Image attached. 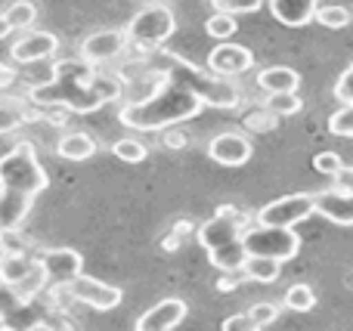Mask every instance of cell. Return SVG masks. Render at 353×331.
Listing matches in <instances>:
<instances>
[{
  "mask_svg": "<svg viewBox=\"0 0 353 331\" xmlns=\"http://www.w3.org/2000/svg\"><path fill=\"white\" fill-rule=\"evenodd\" d=\"M329 130L335 136H344V140H350V136H353V103L350 105H341V109H338L335 115L329 118Z\"/></svg>",
  "mask_w": 353,
  "mask_h": 331,
  "instance_id": "obj_31",
  "label": "cell"
},
{
  "mask_svg": "<svg viewBox=\"0 0 353 331\" xmlns=\"http://www.w3.org/2000/svg\"><path fill=\"white\" fill-rule=\"evenodd\" d=\"M267 0H211L217 12H230V16H245V12H257Z\"/></svg>",
  "mask_w": 353,
  "mask_h": 331,
  "instance_id": "obj_30",
  "label": "cell"
},
{
  "mask_svg": "<svg viewBox=\"0 0 353 331\" xmlns=\"http://www.w3.org/2000/svg\"><path fill=\"white\" fill-rule=\"evenodd\" d=\"M335 99L341 105H350L353 103V65H347V72L338 78V84H335Z\"/></svg>",
  "mask_w": 353,
  "mask_h": 331,
  "instance_id": "obj_34",
  "label": "cell"
},
{
  "mask_svg": "<svg viewBox=\"0 0 353 331\" xmlns=\"http://www.w3.org/2000/svg\"><path fill=\"white\" fill-rule=\"evenodd\" d=\"M189 313V303L180 297H165L155 307H149L146 313L137 319V331H171L176 328Z\"/></svg>",
  "mask_w": 353,
  "mask_h": 331,
  "instance_id": "obj_15",
  "label": "cell"
},
{
  "mask_svg": "<svg viewBox=\"0 0 353 331\" xmlns=\"http://www.w3.org/2000/svg\"><path fill=\"white\" fill-rule=\"evenodd\" d=\"M319 0H270V12L276 22L288 25V28H304L316 16Z\"/></svg>",
  "mask_w": 353,
  "mask_h": 331,
  "instance_id": "obj_16",
  "label": "cell"
},
{
  "mask_svg": "<svg viewBox=\"0 0 353 331\" xmlns=\"http://www.w3.org/2000/svg\"><path fill=\"white\" fill-rule=\"evenodd\" d=\"M128 41L140 50H159L176 31V16L168 3H143V10L128 22Z\"/></svg>",
  "mask_w": 353,
  "mask_h": 331,
  "instance_id": "obj_5",
  "label": "cell"
},
{
  "mask_svg": "<svg viewBox=\"0 0 353 331\" xmlns=\"http://www.w3.org/2000/svg\"><path fill=\"white\" fill-rule=\"evenodd\" d=\"M263 109L273 111L276 118H292V115H298V111L304 109V99L298 96V90H292V93H267Z\"/></svg>",
  "mask_w": 353,
  "mask_h": 331,
  "instance_id": "obj_24",
  "label": "cell"
},
{
  "mask_svg": "<svg viewBox=\"0 0 353 331\" xmlns=\"http://www.w3.org/2000/svg\"><path fill=\"white\" fill-rule=\"evenodd\" d=\"M6 34H12V28H10V22L3 19V12H0V41H3Z\"/></svg>",
  "mask_w": 353,
  "mask_h": 331,
  "instance_id": "obj_39",
  "label": "cell"
},
{
  "mask_svg": "<svg viewBox=\"0 0 353 331\" xmlns=\"http://www.w3.org/2000/svg\"><path fill=\"white\" fill-rule=\"evenodd\" d=\"M34 195L16 189H0V229H16L28 217Z\"/></svg>",
  "mask_w": 353,
  "mask_h": 331,
  "instance_id": "obj_17",
  "label": "cell"
},
{
  "mask_svg": "<svg viewBox=\"0 0 353 331\" xmlns=\"http://www.w3.org/2000/svg\"><path fill=\"white\" fill-rule=\"evenodd\" d=\"M208 155L223 167H242L254 155V142L242 130H226V134H217L208 142Z\"/></svg>",
  "mask_w": 353,
  "mask_h": 331,
  "instance_id": "obj_12",
  "label": "cell"
},
{
  "mask_svg": "<svg viewBox=\"0 0 353 331\" xmlns=\"http://www.w3.org/2000/svg\"><path fill=\"white\" fill-rule=\"evenodd\" d=\"M140 3H155V0H140Z\"/></svg>",
  "mask_w": 353,
  "mask_h": 331,
  "instance_id": "obj_41",
  "label": "cell"
},
{
  "mask_svg": "<svg viewBox=\"0 0 353 331\" xmlns=\"http://www.w3.org/2000/svg\"><path fill=\"white\" fill-rule=\"evenodd\" d=\"M257 87L263 93H292L301 87V74L288 65H270L257 74Z\"/></svg>",
  "mask_w": 353,
  "mask_h": 331,
  "instance_id": "obj_20",
  "label": "cell"
},
{
  "mask_svg": "<svg viewBox=\"0 0 353 331\" xmlns=\"http://www.w3.org/2000/svg\"><path fill=\"white\" fill-rule=\"evenodd\" d=\"M165 78L149 96L128 103L118 118L130 130H165L171 124H183L195 118L205 105L211 109H236L242 93L236 78H223L214 72L189 65V62L168 56Z\"/></svg>",
  "mask_w": 353,
  "mask_h": 331,
  "instance_id": "obj_1",
  "label": "cell"
},
{
  "mask_svg": "<svg viewBox=\"0 0 353 331\" xmlns=\"http://www.w3.org/2000/svg\"><path fill=\"white\" fill-rule=\"evenodd\" d=\"M65 288H68V295H72V301L99 310V313L115 310L124 297L121 288H115V285H109V282H99V279H93V276H84V273H78L72 282H65Z\"/></svg>",
  "mask_w": 353,
  "mask_h": 331,
  "instance_id": "obj_9",
  "label": "cell"
},
{
  "mask_svg": "<svg viewBox=\"0 0 353 331\" xmlns=\"http://www.w3.org/2000/svg\"><path fill=\"white\" fill-rule=\"evenodd\" d=\"M248 226V217L232 204H220L217 214L199 226V245L208 251L211 264L220 273H239L248 257L242 242V229Z\"/></svg>",
  "mask_w": 353,
  "mask_h": 331,
  "instance_id": "obj_3",
  "label": "cell"
},
{
  "mask_svg": "<svg viewBox=\"0 0 353 331\" xmlns=\"http://www.w3.org/2000/svg\"><path fill=\"white\" fill-rule=\"evenodd\" d=\"M254 68V53L236 41H220L208 53V72L223 74V78H239V74Z\"/></svg>",
  "mask_w": 353,
  "mask_h": 331,
  "instance_id": "obj_11",
  "label": "cell"
},
{
  "mask_svg": "<svg viewBox=\"0 0 353 331\" xmlns=\"http://www.w3.org/2000/svg\"><path fill=\"white\" fill-rule=\"evenodd\" d=\"M350 285H353V282H350Z\"/></svg>",
  "mask_w": 353,
  "mask_h": 331,
  "instance_id": "obj_42",
  "label": "cell"
},
{
  "mask_svg": "<svg viewBox=\"0 0 353 331\" xmlns=\"http://www.w3.org/2000/svg\"><path fill=\"white\" fill-rule=\"evenodd\" d=\"M350 10L347 6H338V3H325V6H316V16H313V22H319L323 28H347L350 25Z\"/></svg>",
  "mask_w": 353,
  "mask_h": 331,
  "instance_id": "obj_27",
  "label": "cell"
},
{
  "mask_svg": "<svg viewBox=\"0 0 353 331\" xmlns=\"http://www.w3.org/2000/svg\"><path fill=\"white\" fill-rule=\"evenodd\" d=\"M112 155L121 161H128V164H140V161H146L149 149L143 146L137 136H121L118 142H112Z\"/></svg>",
  "mask_w": 353,
  "mask_h": 331,
  "instance_id": "obj_28",
  "label": "cell"
},
{
  "mask_svg": "<svg viewBox=\"0 0 353 331\" xmlns=\"http://www.w3.org/2000/svg\"><path fill=\"white\" fill-rule=\"evenodd\" d=\"M50 186L47 171L37 161V152L31 142H19L0 158V189H16L28 195H41Z\"/></svg>",
  "mask_w": 353,
  "mask_h": 331,
  "instance_id": "obj_4",
  "label": "cell"
},
{
  "mask_svg": "<svg viewBox=\"0 0 353 331\" xmlns=\"http://www.w3.org/2000/svg\"><path fill=\"white\" fill-rule=\"evenodd\" d=\"M282 303H285V310H292V313H310V310L316 307V291L307 282H298L285 291V301Z\"/></svg>",
  "mask_w": 353,
  "mask_h": 331,
  "instance_id": "obj_26",
  "label": "cell"
},
{
  "mask_svg": "<svg viewBox=\"0 0 353 331\" xmlns=\"http://www.w3.org/2000/svg\"><path fill=\"white\" fill-rule=\"evenodd\" d=\"M236 273H223V276H220V282H217V291H232L236 288Z\"/></svg>",
  "mask_w": 353,
  "mask_h": 331,
  "instance_id": "obj_38",
  "label": "cell"
},
{
  "mask_svg": "<svg viewBox=\"0 0 353 331\" xmlns=\"http://www.w3.org/2000/svg\"><path fill=\"white\" fill-rule=\"evenodd\" d=\"M56 50H59V37L43 28V31H25V34L12 43L10 56L19 65H28V62H41V59L56 56Z\"/></svg>",
  "mask_w": 353,
  "mask_h": 331,
  "instance_id": "obj_14",
  "label": "cell"
},
{
  "mask_svg": "<svg viewBox=\"0 0 353 331\" xmlns=\"http://www.w3.org/2000/svg\"><path fill=\"white\" fill-rule=\"evenodd\" d=\"M97 140H93L90 134H84V130H68V134L59 136V142H56V155L65 161H87L97 155Z\"/></svg>",
  "mask_w": 353,
  "mask_h": 331,
  "instance_id": "obj_18",
  "label": "cell"
},
{
  "mask_svg": "<svg viewBox=\"0 0 353 331\" xmlns=\"http://www.w3.org/2000/svg\"><path fill=\"white\" fill-rule=\"evenodd\" d=\"M242 242L248 254H267L282 264H288L292 257H298L301 251V235L292 226H267V223H248L242 229Z\"/></svg>",
  "mask_w": 353,
  "mask_h": 331,
  "instance_id": "obj_6",
  "label": "cell"
},
{
  "mask_svg": "<svg viewBox=\"0 0 353 331\" xmlns=\"http://www.w3.org/2000/svg\"><path fill=\"white\" fill-rule=\"evenodd\" d=\"M223 328L226 331H254V322H251L248 313H242V316H230V319H223Z\"/></svg>",
  "mask_w": 353,
  "mask_h": 331,
  "instance_id": "obj_37",
  "label": "cell"
},
{
  "mask_svg": "<svg viewBox=\"0 0 353 331\" xmlns=\"http://www.w3.org/2000/svg\"><path fill=\"white\" fill-rule=\"evenodd\" d=\"M37 264V257H28L25 251H16V254H3L0 257V285L3 288H12L16 282H22L28 276V270Z\"/></svg>",
  "mask_w": 353,
  "mask_h": 331,
  "instance_id": "obj_21",
  "label": "cell"
},
{
  "mask_svg": "<svg viewBox=\"0 0 353 331\" xmlns=\"http://www.w3.org/2000/svg\"><path fill=\"white\" fill-rule=\"evenodd\" d=\"M37 260H41L43 273H47V288L65 285V282H72L78 273H84V257H81L74 248H50V251H43Z\"/></svg>",
  "mask_w": 353,
  "mask_h": 331,
  "instance_id": "obj_13",
  "label": "cell"
},
{
  "mask_svg": "<svg viewBox=\"0 0 353 331\" xmlns=\"http://www.w3.org/2000/svg\"><path fill=\"white\" fill-rule=\"evenodd\" d=\"M34 118H41V111L25 109L22 103H0V134H12L25 121H34Z\"/></svg>",
  "mask_w": 353,
  "mask_h": 331,
  "instance_id": "obj_23",
  "label": "cell"
},
{
  "mask_svg": "<svg viewBox=\"0 0 353 331\" xmlns=\"http://www.w3.org/2000/svg\"><path fill=\"white\" fill-rule=\"evenodd\" d=\"M165 146L168 149H186L189 146V136L183 134V130H176V124H171V127H165Z\"/></svg>",
  "mask_w": 353,
  "mask_h": 331,
  "instance_id": "obj_36",
  "label": "cell"
},
{
  "mask_svg": "<svg viewBox=\"0 0 353 331\" xmlns=\"http://www.w3.org/2000/svg\"><path fill=\"white\" fill-rule=\"evenodd\" d=\"M245 124H248V130H270V127L276 124V115H273V111H267V109L261 105L254 115H248V121H245Z\"/></svg>",
  "mask_w": 353,
  "mask_h": 331,
  "instance_id": "obj_35",
  "label": "cell"
},
{
  "mask_svg": "<svg viewBox=\"0 0 353 331\" xmlns=\"http://www.w3.org/2000/svg\"><path fill=\"white\" fill-rule=\"evenodd\" d=\"M47 288V273H43V266H41V260H37L34 266L28 270V276L22 279V282H16L12 285V297H16L19 303H28V301H34L41 291Z\"/></svg>",
  "mask_w": 353,
  "mask_h": 331,
  "instance_id": "obj_22",
  "label": "cell"
},
{
  "mask_svg": "<svg viewBox=\"0 0 353 331\" xmlns=\"http://www.w3.org/2000/svg\"><path fill=\"white\" fill-rule=\"evenodd\" d=\"M236 16H230V12H217L214 10V16H208L205 22V31L208 37H214V41H230L232 34H236Z\"/></svg>",
  "mask_w": 353,
  "mask_h": 331,
  "instance_id": "obj_29",
  "label": "cell"
},
{
  "mask_svg": "<svg viewBox=\"0 0 353 331\" xmlns=\"http://www.w3.org/2000/svg\"><path fill=\"white\" fill-rule=\"evenodd\" d=\"M130 47L128 41V31L124 28H103V31H93L81 41V59L87 65H103V62H112Z\"/></svg>",
  "mask_w": 353,
  "mask_h": 331,
  "instance_id": "obj_10",
  "label": "cell"
},
{
  "mask_svg": "<svg viewBox=\"0 0 353 331\" xmlns=\"http://www.w3.org/2000/svg\"><path fill=\"white\" fill-rule=\"evenodd\" d=\"M316 214V198H313V192H294V195H282L276 198V202L263 204L261 211H257L254 220L257 223H267V226H298V223H304L307 217Z\"/></svg>",
  "mask_w": 353,
  "mask_h": 331,
  "instance_id": "obj_8",
  "label": "cell"
},
{
  "mask_svg": "<svg viewBox=\"0 0 353 331\" xmlns=\"http://www.w3.org/2000/svg\"><path fill=\"white\" fill-rule=\"evenodd\" d=\"M3 254H6V251H3V242H0V257H3Z\"/></svg>",
  "mask_w": 353,
  "mask_h": 331,
  "instance_id": "obj_40",
  "label": "cell"
},
{
  "mask_svg": "<svg viewBox=\"0 0 353 331\" xmlns=\"http://www.w3.org/2000/svg\"><path fill=\"white\" fill-rule=\"evenodd\" d=\"M3 19L10 22L12 31H28L37 19V6L31 3V0H12V3L3 10Z\"/></svg>",
  "mask_w": 353,
  "mask_h": 331,
  "instance_id": "obj_25",
  "label": "cell"
},
{
  "mask_svg": "<svg viewBox=\"0 0 353 331\" xmlns=\"http://www.w3.org/2000/svg\"><path fill=\"white\" fill-rule=\"evenodd\" d=\"M248 316H251V322H254V328H267L279 319V307L270 303V301H263V303H254V307L248 310Z\"/></svg>",
  "mask_w": 353,
  "mask_h": 331,
  "instance_id": "obj_32",
  "label": "cell"
},
{
  "mask_svg": "<svg viewBox=\"0 0 353 331\" xmlns=\"http://www.w3.org/2000/svg\"><path fill=\"white\" fill-rule=\"evenodd\" d=\"M242 273L248 282H257V285H273L282 273V260L276 257H267V254H248L242 264Z\"/></svg>",
  "mask_w": 353,
  "mask_h": 331,
  "instance_id": "obj_19",
  "label": "cell"
},
{
  "mask_svg": "<svg viewBox=\"0 0 353 331\" xmlns=\"http://www.w3.org/2000/svg\"><path fill=\"white\" fill-rule=\"evenodd\" d=\"M313 167H316L319 173H325V177H335V173L344 167V161L338 152H319L316 158H313Z\"/></svg>",
  "mask_w": 353,
  "mask_h": 331,
  "instance_id": "obj_33",
  "label": "cell"
},
{
  "mask_svg": "<svg viewBox=\"0 0 353 331\" xmlns=\"http://www.w3.org/2000/svg\"><path fill=\"white\" fill-rule=\"evenodd\" d=\"M316 198V214L338 226H353V167L344 164L332 177V186L323 192H313Z\"/></svg>",
  "mask_w": 353,
  "mask_h": 331,
  "instance_id": "obj_7",
  "label": "cell"
},
{
  "mask_svg": "<svg viewBox=\"0 0 353 331\" xmlns=\"http://www.w3.org/2000/svg\"><path fill=\"white\" fill-rule=\"evenodd\" d=\"M124 84L109 74H97L93 65H87L84 59L78 62H59L53 65V74L47 78V84H34V90L28 93V103L34 105H65L68 111H97L99 105L115 103L121 96Z\"/></svg>",
  "mask_w": 353,
  "mask_h": 331,
  "instance_id": "obj_2",
  "label": "cell"
}]
</instances>
